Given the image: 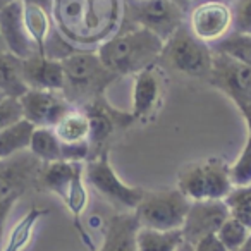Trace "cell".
I'll return each mask as SVG.
<instances>
[{"label":"cell","mask_w":251,"mask_h":251,"mask_svg":"<svg viewBox=\"0 0 251 251\" xmlns=\"http://www.w3.org/2000/svg\"><path fill=\"white\" fill-rule=\"evenodd\" d=\"M164 45V40L150 29L134 26L103 42L97 53L115 76H126L153 67L162 57Z\"/></svg>","instance_id":"obj_1"},{"label":"cell","mask_w":251,"mask_h":251,"mask_svg":"<svg viewBox=\"0 0 251 251\" xmlns=\"http://www.w3.org/2000/svg\"><path fill=\"white\" fill-rule=\"evenodd\" d=\"M64 67V97L76 108L103 97L108 84L119 76L107 69L97 52H74L60 60Z\"/></svg>","instance_id":"obj_2"},{"label":"cell","mask_w":251,"mask_h":251,"mask_svg":"<svg viewBox=\"0 0 251 251\" xmlns=\"http://www.w3.org/2000/svg\"><path fill=\"white\" fill-rule=\"evenodd\" d=\"M191 201L176 189L167 191H145L143 200L134 210L140 227L157 230H177L184 226Z\"/></svg>","instance_id":"obj_3"},{"label":"cell","mask_w":251,"mask_h":251,"mask_svg":"<svg viewBox=\"0 0 251 251\" xmlns=\"http://www.w3.org/2000/svg\"><path fill=\"white\" fill-rule=\"evenodd\" d=\"M84 177H86V184H90L95 191L100 193L110 205H114L121 212L126 210L134 212L145 196V189L126 184L119 177L108 160L107 150L84 164Z\"/></svg>","instance_id":"obj_4"},{"label":"cell","mask_w":251,"mask_h":251,"mask_svg":"<svg viewBox=\"0 0 251 251\" xmlns=\"http://www.w3.org/2000/svg\"><path fill=\"white\" fill-rule=\"evenodd\" d=\"M162 57L172 69L191 77H208L213 64V50L193 35L188 23L165 42Z\"/></svg>","instance_id":"obj_5"},{"label":"cell","mask_w":251,"mask_h":251,"mask_svg":"<svg viewBox=\"0 0 251 251\" xmlns=\"http://www.w3.org/2000/svg\"><path fill=\"white\" fill-rule=\"evenodd\" d=\"M40 182L43 188L55 193L74 219L84 212L88 205L86 177L83 162H52L43 165Z\"/></svg>","instance_id":"obj_6"},{"label":"cell","mask_w":251,"mask_h":251,"mask_svg":"<svg viewBox=\"0 0 251 251\" xmlns=\"http://www.w3.org/2000/svg\"><path fill=\"white\" fill-rule=\"evenodd\" d=\"M188 12L182 11L171 0H127L126 21L131 28L140 26L167 42L186 23Z\"/></svg>","instance_id":"obj_7"},{"label":"cell","mask_w":251,"mask_h":251,"mask_svg":"<svg viewBox=\"0 0 251 251\" xmlns=\"http://www.w3.org/2000/svg\"><path fill=\"white\" fill-rule=\"evenodd\" d=\"M191 33L206 45H213L232 31V7L222 2H203L191 7L188 14Z\"/></svg>","instance_id":"obj_8"},{"label":"cell","mask_w":251,"mask_h":251,"mask_svg":"<svg viewBox=\"0 0 251 251\" xmlns=\"http://www.w3.org/2000/svg\"><path fill=\"white\" fill-rule=\"evenodd\" d=\"M208 81L237 105L251 101V66L213 52Z\"/></svg>","instance_id":"obj_9"},{"label":"cell","mask_w":251,"mask_h":251,"mask_svg":"<svg viewBox=\"0 0 251 251\" xmlns=\"http://www.w3.org/2000/svg\"><path fill=\"white\" fill-rule=\"evenodd\" d=\"M19 101L23 107V117L35 127H55L67 112L76 108L64 97L62 91L28 90L19 97Z\"/></svg>","instance_id":"obj_10"},{"label":"cell","mask_w":251,"mask_h":251,"mask_svg":"<svg viewBox=\"0 0 251 251\" xmlns=\"http://www.w3.org/2000/svg\"><path fill=\"white\" fill-rule=\"evenodd\" d=\"M43 162L38 160L29 150L16 153L0 160V198L18 195L33 182H40Z\"/></svg>","instance_id":"obj_11"},{"label":"cell","mask_w":251,"mask_h":251,"mask_svg":"<svg viewBox=\"0 0 251 251\" xmlns=\"http://www.w3.org/2000/svg\"><path fill=\"white\" fill-rule=\"evenodd\" d=\"M0 36L4 40L7 52L19 59L25 60L40 53L38 47L26 28L25 5L21 0H14L12 4L0 9Z\"/></svg>","instance_id":"obj_12"},{"label":"cell","mask_w":251,"mask_h":251,"mask_svg":"<svg viewBox=\"0 0 251 251\" xmlns=\"http://www.w3.org/2000/svg\"><path fill=\"white\" fill-rule=\"evenodd\" d=\"M227 219H229V208H227L224 200L191 201L184 226H182L184 241L189 244H195L201 237L217 234Z\"/></svg>","instance_id":"obj_13"},{"label":"cell","mask_w":251,"mask_h":251,"mask_svg":"<svg viewBox=\"0 0 251 251\" xmlns=\"http://www.w3.org/2000/svg\"><path fill=\"white\" fill-rule=\"evenodd\" d=\"M83 110L86 112L88 119H90V147H91V158L100 155L103 148V145L110 140V136L114 134V131L119 126H127L131 121H134L133 115L119 114L117 110L110 107L107 101L103 100V97L98 100L88 103L86 107H83Z\"/></svg>","instance_id":"obj_14"},{"label":"cell","mask_w":251,"mask_h":251,"mask_svg":"<svg viewBox=\"0 0 251 251\" xmlns=\"http://www.w3.org/2000/svg\"><path fill=\"white\" fill-rule=\"evenodd\" d=\"M21 74L28 90H64V67L60 60L50 59L42 53L25 59L21 64Z\"/></svg>","instance_id":"obj_15"},{"label":"cell","mask_w":251,"mask_h":251,"mask_svg":"<svg viewBox=\"0 0 251 251\" xmlns=\"http://www.w3.org/2000/svg\"><path fill=\"white\" fill-rule=\"evenodd\" d=\"M138 224L134 212H121L107 224L103 243L98 251H138Z\"/></svg>","instance_id":"obj_16"},{"label":"cell","mask_w":251,"mask_h":251,"mask_svg":"<svg viewBox=\"0 0 251 251\" xmlns=\"http://www.w3.org/2000/svg\"><path fill=\"white\" fill-rule=\"evenodd\" d=\"M158 97H160V81L153 67L138 73L133 88V112H131L133 119H141L150 114L157 105Z\"/></svg>","instance_id":"obj_17"},{"label":"cell","mask_w":251,"mask_h":251,"mask_svg":"<svg viewBox=\"0 0 251 251\" xmlns=\"http://www.w3.org/2000/svg\"><path fill=\"white\" fill-rule=\"evenodd\" d=\"M33 131L35 126L26 119H21L19 122L0 131V160L29 150Z\"/></svg>","instance_id":"obj_18"},{"label":"cell","mask_w":251,"mask_h":251,"mask_svg":"<svg viewBox=\"0 0 251 251\" xmlns=\"http://www.w3.org/2000/svg\"><path fill=\"white\" fill-rule=\"evenodd\" d=\"M138 251H179L184 243L182 229L157 230L140 227L136 236Z\"/></svg>","instance_id":"obj_19"},{"label":"cell","mask_w":251,"mask_h":251,"mask_svg":"<svg viewBox=\"0 0 251 251\" xmlns=\"http://www.w3.org/2000/svg\"><path fill=\"white\" fill-rule=\"evenodd\" d=\"M23 59L11 52H0V90L7 97H23L28 91L21 74Z\"/></svg>","instance_id":"obj_20"},{"label":"cell","mask_w":251,"mask_h":251,"mask_svg":"<svg viewBox=\"0 0 251 251\" xmlns=\"http://www.w3.org/2000/svg\"><path fill=\"white\" fill-rule=\"evenodd\" d=\"M62 143L90 141V119L83 108L69 110L53 127Z\"/></svg>","instance_id":"obj_21"},{"label":"cell","mask_w":251,"mask_h":251,"mask_svg":"<svg viewBox=\"0 0 251 251\" xmlns=\"http://www.w3.org/2000/svg\"><path fill=\"white\" fill-rule=\"evenodd\" d=\"M29 151L43 164L62 160V141L53 127H35L29 143Z\"/></svg>","instance_id":"obj_22"},{"label":"cell","mask_w":251,"mask_h":251,"mask_svg":"<svg viewBox=\"0 0 251 251\" xmlns=\"http://www.w3.org/2000/svg\"><path fill=\"white\" fill-rule=\"evenodd\" d=\"M206 177V198L208 200H224L234 188L230 182L229 165L219 158H210L203 162Z\"/></svg>","instance_id":"obj_23"},{"label":"cell","mask_w":251,"mask_h":251,"mask_svg":"<svg viewBox=\"0 0 251 251\" xmlns=\"http://www.w3.org/2000/svg\"><path fill=\"white\" fill-rule=\"evenodd\" d=\"M177 189L189 201H201L206 198V177L203 162L186 165L177 177Z\"/></svg>","instance_id":"obj_24"},{"label":"cell","mask_w":251,"mask_h":251,"mask_svg":"<svg viewBox=\"0 0 251 251\" xmlns=\"http://www.w3.org/2000/svg\"><path fill=\"white\" fill-rule=\"evenodd\" d=\"M45 213H47V210L36 208V206L29 210V212L16 224V227L12 229L9 239H5L2 251H23L25 250V248L28 246L29 241H31L35 226L38 224V220L42 219Z\"/></svg>","instance_id":"obj_25"},{"label":"cell","mask_w":251,"mask_h":251,"mask_svg":"<svg viewBox=\"0 0 251 251\" xmlns=\"http://www.w3.org/2000/svg\"><path fill=\"white\" fill-rule=\"evenodd\" d=\"M213 52L224 53L230 59L237 60L241 64L251 66V35H243V33L230 31L227 36L219 40L217 43L210 45Z\"/></svg>","instance_id":"obj_26"},{"label":"cell","mask_w":251,"mask_h":251,"mask_svg":"<svg viewBox=\"0 0 251 251\" xmlns=\"http://www.w3.org/2000/svg\"><path fill=\"white\" fill-rule=\"evenodd\" d=\"M25 5V23L28 28L29 35H31L33 42L36 43L40 53L43 50V45L52 35V19H50V12L45 9L36 7V5Z\"/></svg>","instance_id":"obj_27"},{"label":"cell","mask_w":251,"mask_h":251,"mask_svg":"<svg viewBox=\"0 0 251 251\" xmlns=\"http://www.w3.org/2000/svg\"><path fill=\"white\" fill-rule=\"evenodd\" d=\"M229 215L251 230V186H236L224 198Z\"/></svg>","instance_id":"obj_28"},{"label":"cell","mask_w":251,"mask_h":251,"mask_svg":"<svg viewBox=\"0 0 251 251\" xmlns=\"http://www.w3.org/2000/svg\"><path fill=\"white\" fill-rule=\"evenodd\" d=\"M250 232L251 230L244 224H241L239 220H236L234 217L229 215V219L219 229L217 236L222 241L224 246L227 248V251H239L243 248V244L246 243Z\"/></svg>","instance_id":"obj_29"},{"label":"cell","mask_w":251,"mask_h":251,"mask_svg":"<svg viewBox=\"0 0 251 251\" xmlns=\"http://www.w3.org/2000/svg\"><path fill=\"white\" fill-rule=\"evenodd\" d=\"M229 176L232 186H251V138L248 136L243 150L237 155L236 162L229 165Z\"/></svg>","instance_id":"obj_30"},{"label":"cell","mask_w":251,"mask_h":251,"mask_svg":"<svg viewBox=\"0 0 251 251\" xmlns=\"http://www.w3.org/2000/svg\"><path fill=\"white\" fill-rule=\"evenodd\" d=\"M21 119L25 117H23V107L19 98L7 97L5 100L0 101V131L19 122Z\"/></svg>","instance_id":"obj_31"},{"label":"cell","mask_w":251,"mask_h":251,"mask_svg":"<svg viewBox=\"0 0 251 251\" xmlns=\"http://www.w3.org/2000/svg\"><path fill=\"white\" fill-rule=\"evenodd\" d=\"M234 26L232 31L251 35V0H237L232 5Z\"/></svg>","instance_id":"obj_32"},{"label":"cell","mask_w":251,"mask_h":251,"mask_svg":"<svg viewBox=\"0 0 251 251\" xmlns=\"http://www.w3.org/2000/svg\"><path fill=\"white\" fill-rule=\"evenodd\" d=\"M19 198H21V196H18V195L0 198V251H2L4 243H5V227H7V220H9V217H11L12 208H14V205L18 203Z\"/></svg>","instance_id":"obj_33"},{"label":"cell","mask_w":251,"mask_h":251,"mask_svg":"<svg viewBox=\"0 0 251 251\" xmlns=\"http://www.w3.org/2000/svg\"><path fill=\"white\" fill-rule=\"evenodd\" d=\"M193 250L195 251H227V248L222 244V241L219 239L217 234H210L205 236L198 241V243L193 244Z\"/></svg>","instance_id":"obj_34"},{"label":"cell","mask_w":251,"mask_h":251,"mask_svg":"<svg viewBox=\"0 0 251 251\" xmlns=\"http://www.w3.org/2000/svg\"><path fill=\"white\" fill-rule=\"evenodd\" d=\"M237 108H239L241 115H243L244 122H246L248 136L251 138V101H248V103H241V105H237Z\"/></svg>","instance_id":"obj_35"},{"label":"cell","mask_w":251,"mask_h":251,"mask_svg":"<svg viewBox=\"0 0 251 251\" xmlns=\"http://www.w3.org/2000/svg\"><path fill=\"white\" fill-rule=\"evenodd\" d=\"M23 4L26 5H36V7L45 9L47 12L53 11V5H55V0H21Z\"/></svg>","instance_id":"obj_36"},{"label":"cell","mask_w":251,"mask_h":251,"mask_svg":"<svg viewBox=\"0 0 251 251\" xmlns=\"http://www.w3.org/2000/svg\"><path fill=\"white\" fill-rule=\"evenodd\" d=\"M203 2H222V4H227V5H230V7H232L237 0H191V7H193V5H196V4H203Z\"/></svg>","instance_id":"obj_37"},{"label":"cell","mask_w":251,"mask_h":251,"mask_svg":"<svg viewBox=\"0 0 251 251\" xmlns=\"http://www.w3.org/2000/svg\"><path fill=\"white\" fill-rule=\"evenodd\" d=\"M171 2H174L176 5H179V7H181L184 12H188V14H189V11H191V0H171Z\"/></svg>","instance_id":"obj_38"},{"label":"cell","mask_w":251,"mask_h":251,"mask_svg":"<svg viewBox=\"0 0 251 251\" xmlns=\"http://www.w3.org/2000/svg\"><path fill=\"white\" fill-rule=\"evenodd\" d=\"M239 251H251V232H250V236H248L246 243L243 244V248H241Z\"/></svg>","instance_id":"obj_39"},{"label":"cell","mask_w":251,"mask_h":251,"mask_svg":"<svg viewBox=\"0 0 251 251\" xmlns=\"http://www.w3.org/2000/svg\"><path fill=\"white\" fill-rule=\"evenodd\" d=\"M179 251H195V250H193V244H189V243H186V241H184V243H182V246L179 248Z\"/></svg>","instance_id":"obj_40"},{"label":"cell","mask_w":251,"mask_h":251,"mask_svg":"<svg viewBox=\"0 0 251 251\" xmlns=\"http://www.w3.org/2000/svg\"><path fill=\"white\" fill-rule=\"evenodd\" d=\"M14 0H0V9H4L5 5H9V4H12Z\"/></svg>","instance_id":"obj_41"},{"label":"cell","mask_w":251,"mask_h":251,"mask_svg":"<svg viewBox=\"0 0 251 251\" xmlns=\"http://www.w3.org/2000/svg\"><path fill=\"white\" fill-rule=\"evenodd\" d=\"M0 52H7V49H5L4 40H2V36H0Z\"/></svg>","instance_id":"obj_42"},{"label":"cell","mask_w":251,"mask_h":251,"mask_svg":"<svg viewBox=\"0 0 251 251\" xmlns=\"http://www.w3.org/2000/svg\"><path fill=\"white\" fill-rule=\"evenodd\" d=\"M5 98H7V95H5L4 91L0 90V101H2V100H5Z\"/></svg>","instance_id":"obj_43"}]
</instances>
